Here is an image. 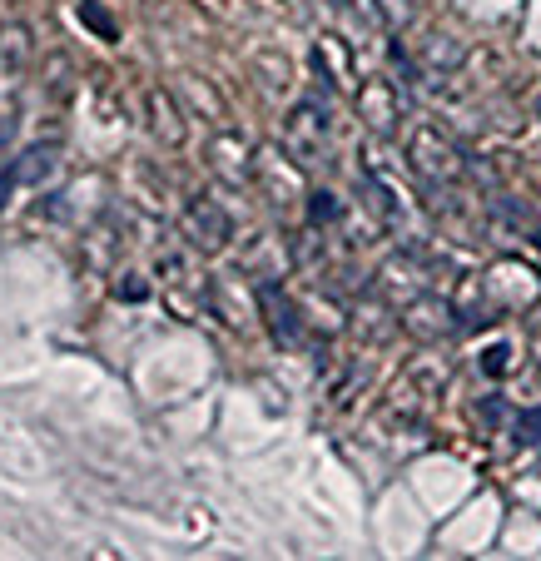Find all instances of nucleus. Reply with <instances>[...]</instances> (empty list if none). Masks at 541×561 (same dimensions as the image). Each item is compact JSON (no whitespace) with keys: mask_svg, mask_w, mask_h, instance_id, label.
<instances>
[{"mask_svg":"<svg viewBox=\"0 0 541 561\" xmlns=\"http://www.w3.org/2000/svg\"><path fill=\"white\" fill-rule=\"evenodd\" d=\"M184 234H189L194 249L214 254V249L229 244V214H224L214 199H199V204H189V214H184Z\"/></svg>","mask_w":541,"mask_h":561,"instance_id":"1","label":"nucleus"},{"mask_svg":"<svg viewBox=\"0 0 541 561\" xmlns=\"http://www.w3.org/2000/svg\"><path fill=\"white\" fill-rule=\"evenodd\" d=\"M50 169H55V149H50V144H35V149L15 154V164L0 174V204H5V199H10L20 184H40Z\"/></svg>","mask_w":541,"mask_h":561,"instance_id":"2","label":"nucleus"},{"mask_svg":"<svg viewBox=\"0 0 541 561\" xmlns=\"http://www.w3.org/2000/svg\"><path fill=\"white\" fill-rule=\"evenodd\" d=\"M412 164H417L427 179H452V174H457V149L442 144L432 130H422V135L412 140Z\"/></svg>","mask_w":541,"mask_h":561,"instance_id":"3","label":"nucleus"},{"mask_svg":"<svg viewBox=\"0 0 541 561\" xmlns=\"http://www.w3.org/2000/svg\"><path fill=\"white\" fill-rule=\"evenodd\" d=\"M323 130H328V120L313 110V105H303L298 115H293V125H288V144L298 149V159H313V149L323 140Z\"/></svg>","mask_w":541,"mask_h":561,"instance_id":"4","label":"nucleus"},{"mask_svg":"<svg viewBox=\"0 0 541 561\" xmlns=\"http://www.w3.org/2000/svg\"><path fill=\"white\" fill-rule=\"evenodd\" d=\"M259 298H264V308H269V323H273V333H278V343H293V338H298V313H293V303L278 293V283H264Z\"/></svg>","mask_w":541,"mask_h":561,"instance_id":"5","label":"nucleus"},{"mask_svg":"<svg viewBox=\"0 0 541 561\" xmlns=\"http://www.w3.org/2000/svg\"><path fill=\"white\" fill-rule=\"evenodd\" d=\"M80 15H85V20H90V25H95V30H100L105 40H115V20L105 15V5H95V0H85V10H80Z\"/></svg>","mask_w":541,"mask_h":561,"instance_id":"6","label":"nucleus"},{"mask_svg":"<svg viewBox=\"0 0 541 561\" xmlns=\"http://www.w3.org/2000/svg\"><path fill=\"white\" fill-rule=\"evenodd\" d=\"M517 442H522V447L541 442V408H537V413H522V418H517Z\"/></svg>","mask_w":541,"mask_h":561,"instance_id":"7","label":"nucleus"},{"mask_svg":"<svg viewBox=\"0 0 541 561\" xmlns=\"http://www.w3.org/2000/svg\"><path fill=\"white\" fill-rule=\"evenodd\" d=\"M333 214H338V204H333L328 194H318V199H313V219H333Z\"/></svg>","mask_w":541,"mask_h":561,"instance_id":"8","label":"nucleus"}]
</instances>
